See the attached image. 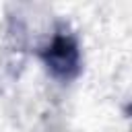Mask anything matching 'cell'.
<instances>
[{"instance_id": "1", "label": "cell", "mask_w": 132, "mask_h": 132, "mask_svg": "<svg viewBox=\"0 0 132 132\" xmlns=\"http://www.w3.org/2000/svg\"><path fill=\"white\" fill-rule=\"evenodd\" d=\"M39 58L43 60L52 76L60 80H70L72 76L78 74V64H80L78 45L76 39L64 27H58L52 33L50 41L39 50Z\"/></svg>"}, {"instance_id": "2", "label": "cell", "mask_w": 132, "mask_h": 132, "mask_svg": "<svg viewBox=\"0 0 132 132\" xmlns=\"http://www.w3.org/2000/svg\"><path fill=\"white\" fill-rule=\"evenodd\" d=\"M124 111H126V116H128V118H132V103H128V105L124 107Z\"/></svg>"}]
</instances>
